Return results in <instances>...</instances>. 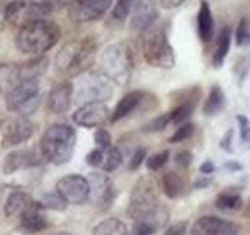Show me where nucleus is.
Here are the masks:
<instances>
[{
  "mask_svg": "<svg viewBox=\"0 0 250 235\" xmlns=\"http://www.w3.org/2000/svg\"><path fill=\"white\" fill-rule=\"evenodd\" d=\"M94 56H96V43L93 39H73L62 45V48L56 54L54 66L62 77L69 79L87 71L93 66Z\"/></svg>",
  "mask_w": 250,
  "mask_h": 235,
  "instance_id": "nucleus-1",
  "label": "nucleus"
},
{
  "mask_svg": "<svg viewBox=\"0 0 250 235\" xmlns=\"http://www.w3.org/2000/svg\"><path fill=\"white\" fill-rule=\"evenodd\" d=\"M60 39V27L54 22L41 20L21 25V29L16 35V47L23 54L41 56L46 50H50Z\"/></svg>",
  "mask_w": 250,
  "mask_h": 235,
  "instance_id": "nucleus-2",
  "label": "nucleus"
},
{
  "mask_svg": "<svg viewBox=\"0 0 250 235\" xmlns=\"http://www.w3.org/2000/svg\"><path fill=\"white\" fill-rule=\"evenodd\" d=\"M75 129L67 123H54L50 125L42 137H41V152L46 162H52L56 166H62L71 160L75 150Z\"/></svg>",
  "mask_w": 250,
  "mask_h": 235,
  "instance_id": "nucleus-3",
  "label": "nucleus"
},
{
  "mask_svg": "<svg viewBox=\"0 0 250 235\" xmlns=\"http://www.w3.org/2000/svg\"><path fill=\"white\" fill-rule=\"evenodd\" d=\"M98 68L104 77H108L114 85H127L133 73V54L127 43L108 45L98 58Z\"/></svg>",
  "mask_w": 250,
  "mask_h": 235,
  "instance_id": "nucleus-4",
  "label": "nucleus"
},
{
  "mask_svg": "<svg viewBox=\"0 0 250 235\" xmlns=\"http://www.w3.org/2000/svg\"><path fill=\"white\" fill-rule=\"evenodd\" d=\"M143 54L145 60L162 70H171L175 66V52L167 41V33L164 27L154 25L143 33Z\"/></svg>",
  "mask_w": 250,
  "mask_h": 235,
  "instance_id": "nucleus-5",
  "label": "nucleus"
},
{
  "mask_svg": "<svg viewBox=\"0 0 250 235\" xmlns=\"http://www.w3.org/2000/svg\"><path fill=\"white\" fill-rule=\"evenodd\" d=\"M160 197H158L156 183L148 177L139 179V183L133 187L131 197H129V206H127V214L139 222L150 214H154L156 210H160Z\"/></svg>",
  "mask_w": 250,
  "mask_h": 235,
  "instance_id": "nucleus-6",
  "label": "nucleus"
},
{
  "mask_svg": "<svg viewBox=\"0 0 250 235\" xmlns=\"http://www.w3.org/2000/svg\"><path fill=\"white\" fill-rule=\"evenodd\" d=\"M41 104V85L39 79L21 81L18 87H14L6 94V106L8 110L16 112L20 118L31 116Z\"/></svg>",
  "mask_w": 250,
  "mask_h": 235,
  "instance_id": "nucleus-7",
  "label": "nucleus"
},
{
  "mask_svg": "<svg viewBox=\"0 0 250 235\" xmlns=\"http://www.w3.org/2000/svg\"><path fill=\"white\" fill-rule=\"evenodd\" d=\"M112 94H114V83L108 77H104L102 73L89 71L77 83L73 98L77 102H81V106H83L89 102H106Z\"/></svg>",
  "mask_w": 250,
  "mask_h": 235,
  "instance_id": "nucleus-8",
  "label": "nucleus"
},
{
  "mask_svg": "<svg viewBox=\"0 0 250 235\" xmlns=\"http://www.w3.org/2000/svg\"><path fill=\"white\" fill-rule=\"evenodd\" d=\"M56 191L65 199L67 205H83L85 201H89L91 185L87 177L71 174V176H63L58 179Z\"/></svg>",
  "mask_w": 250,
  "mask_h": 235,
  "instance_id": "nucleus-9",
  "label": "nucleus"
},
{
  "mask_svg": "<svg viewBox=\"0 0 250 235\" xmlns=\"http://www.w3.org/2000/svg\"><path fill=\"white\" fill-rule=\"evenodd\" d=\"M35 131L33 121L27 118H16L0 125V145L2 147H18L29 141Z\"/></svg>",
  "mask_w": 250,
  "mask_h": 235,
  "instance_id": "nucleus-10",
  "label": "nucleus"
},
{
  "mask_svg": "<svg viewBox=\"0 0 250 235\" xmlns=\"http://www.w3.org/2000/svg\"><path fill=\"white\" fill-rule=\"evenodd\" d=\"M89 185H91V193H89V201L98 208H108L112 205L116 191H114V183L108 174L102 172H93L89 174Z\"/></svg>",
  "mask_w": 250,
  "mask_h": 235,
  "instance_id": "nucleus-11",
  "label": "nucleus"
},
{
  "mask_svg": "<svg viewBox=\"0 0 250 235\" xmlns=\"http://www.w3.org/2000/svg\"><path fill=\"white\" fill-rule=\"evenodd\" d=\"M158 20L156 0H137L131 10V29L135 33H145L154 27Z\"/></svg>",
  "mask_w": 250,
  "mask_h": 235,
  "instance_id": "nucleus-12",
  "label": "nucleus"
},
{
  "mask_svg": "<svg viewBox=\"0 0 250 235\" xmlns=\"http://www.w3.org/2000/svg\"><path fill=\"white\" fill-rule=\"evenodd\" d=\"M114 0H73L71 16L75 22H96L100 20L112 6Z\"/></svg>",
  "mask_w": 250,
  "mask_h": 235,
  "instance_id": "nucleus-13",
  "label": "nucleus"
},
{
  "mask_svg": "<svg viewBox=\"0 0 250 235\" xmlns=\"http://www.w3.org/2000/svg\"><path fill=\"white\" fill-rule=\"evenodd\" d=\"M112 118L108 106L104 102H89L79 106L73 112V121L81 127H98L102 123H106Z\"/></svg>",
  "mask_w": 250,
  "mask_h": 235,
  "instance_id": "nucleus-14",
  "label": "nucleus"
},
{
  "mask_svg": "<svg viewBox=\"0 0 250 235\" xmlns=\"http://www.w3.org/2000/svg\"><path fill=\"white\" fill-rule=\"evenodd\" d=\"M239 226L216 216H202L192 224L190 235H237Z\"/></svg>",
  "mask_w": 250,
  "mask_h": 235,
  "instance_id": "nucleus-15",
  "label": "nucleus"
},
{
  "mask_svg": "<svg viewBox=\"0 0 250 235\" xmlns=\"http://www.w3.org/2000/svg\"><path fill=\"white\" fill-rule=\"evenodd\" d=\"M42 162V152L39 148L37 150H29V148H23V150H14L6 156L4 160V174H14L18 170H23V168H35Z\"/></svg>",
  "mask_w": 250,
  "mask_h": 235,
  "instance_id": "nucleus-16",
  "label": "nucleus"
},
{
  "mask_svg": "<svg viewBox=\"0 0 250 235\" xmlns=\"http://www.w3.org/2000/svg\"><path fill=\"white\" fill-rule=\"evenodd\" d=\"M42 208H44V206L41 205V203L31 201V203L27 205V208L20 214V218H21V220H20V228H21L23 232H27V234H37V232H42V230L48 226Z\"/></svg>",
  "mask_w": 250,
  "mask_h": 235,
  "instance_id": "nucleus-17",
  "label": "nucleus"
},
{
  "mask_svg": "<svg viewBox=\"0 0 250 235\" xmlns=\"http://www.w3.org/2000/svg\"><path fill=\"white\" fill-rule=\"evenodd\" d=\"M73 93H75V89L69 81H63L60 85H56L48 94V110L52 114L67 112L71 102H73Z\"/></svg>",
  "mask_w": 250,
  "mask_h": 235,
  "instance_id": "nucleus-18",
  "label": "nucleus"
},
{
  "mask_svg": "<svg viewBox=\"0 0 250 235\" xmlns=\"http://www.w3.org/2000/svg\"><path fill=\"white\" fill-rule=\"evenodd\" d=\"M167 218H169V214H167V210L162 206V208H160V210H156L154 214H150V216H146V218H143V220L135 222L133 235H152V234H156L158 230H162V228L167 224Z\"/></svg>",
  "mask_w": 250,
  "mask_h": 235,
  "instance_id": "nucleus-19",
  "label": "nucleus"
},
{
  "mask_svg": "<svg viewBox=\"0 0 250 235\" xmlns=\"http://www.w3.org/2000/svg\"><path fill=\"white\" fill-rule=\"evenodd\" d=\"M21 81H25L21 64H2L0 66V93L8 94L12 89L18 87Z\"/></svg>",
  "mask_w": 250,
  "mask_h": 235,
  "instance_id": "nucleus-20",
  "label": "nucleus"
},
{
  "mask_svg": "<svg viewBox=\"0 0 250 235\" xmlns=\"http://www.w3.org/2000/svg\"><path fill=\"white\" fill-rule=\"evenodd\" d=\"M196 29L202 43H210L214 39V16L208 2H200L198 16H196Z\"/></svg>",
  "mask_w": 250,
  "mask_h": 235,
  "instance_id": "nucleus-21",
  "label": "nucleus"
},
{
  "mask_svg": "<svg viewBox=\"0 0 250 235\" xmlns=\"http://www.w3.org/2000/svg\"><path fill=\"white\" fill-rule=\"evenodd\" d=\"M145 98V93L143 91H133V93H127L125 96H122V100L116 104L114 112H112V121H120L125 116H129L131 112L137 110V106L141 104V100Z\"/></svg>",
  "mask_w": 250,
  "mask_h": 235,
  "instance_id": "nucleus-22",
  "label": "nucleus"
},
{
  "mask_svg": "<svg viewBox=\"0 0 250 235\" xmlns=\"http://www.w3.org/2000/svg\"><path fill=\"white\" fill-rule=\"evenodd\" d=\"M229 47H231V29L223 27V29L219 31V37L218 41H216V48H214V54H212L214 68H221V64L225 62V56L229 52Z\"/></svg>",
  "mask_w": 250,
  "mask_h": 235,
  "instance_id": "nucleus-23",
  "label": "nucleus"
},
{
  "mask_svg": "<svg viewBox=\"0 0 250 235\" xmlns=\"http://www.w3.org/2000/svg\"><path fill=\"white\" fill-rule=\"evenodd\" d=\"M183 189H185V183H183V179L179 177V174L167 172V174L162 176V191H164L166 197L177 199V197L183 193Z\"/></svg>",
  "mask_w": 250,
  "mask_h": 235,
  "instance_id": "nucleus-24",
  "label": "nucleus"
},
{
  "mask_svg": "<svg viewBox=\"0 0 250 235\" xmlns=\"http://www.w3.org/2000/svg\"><path fill=\"white\" fill-rule=\"evenodd\" d=\"M223 106H225V96H223L221 89L218 85H214V87L210 89V94L206 96V102L202 106V112L206 116H216V114H219L223 110Z\"/></svg>",
  "mask_w": 250,
  "mask_h": 235,
  "instance_id": "nucleus-25",
  "label": "nucleus"
},
{
  "mask_svg": "<svg viewBox=\"0 0 250 235\" xmlns=\"http://www.w3.org/2000/svg\"><path fill=\"white\" fill-rule=\"evenodd\" d=\"M29 203H31L29 195H25V193H21V191H14V193L8 197L6 205H4V212H6V216L21 214V212L27 208Z\"/></svg>",
  "mask_w": 250,
  "mask_h": 235,
  "instance_id": "nucleus-26",
  "label": "nucleus"
},
{
  "mask_svg": "<svg viewBox=\"0 0 250 235\" xmlns=\"http://www.w3.org/2000/svg\"><path fill=\"white\" fill-rule=\"evenodd\" d=\"M216 206H218L219 210H227V212L241 210L243 197H241L239 191H223V193H219L218 199H216Z\"/></svg>",
  "mask_w": 250,
  "mask_h": 235,
  "instance_id": "nucleus-27",
  "label": "nucleus"
},
{
  "mask_svg": "<svg viewBox=\"0 0 250 235\" xmlns=\"http://www.w3.org/2000/svg\"><path fill=\"white\" fill-rule=\"evenodd\" d=\"M93 235H127V226L118 218H108L94 228Z\"/></svg>",
  "mask_w": 250,
  "mask_h": 235,
  "instance_id": "nucleus-28",
  "label": "nucleus"
},
{
  "mask_svg": "<svg viewBox=\"0 0 250 235\" xmlns=\"http://www.w3.org/2000/svg\"><path fill=\"white\" fill-rule=\"evenodd\" d=\"M194 104L196 102H181L179 106H175L171 110V123H175V125L187 123V119L190 118L192 110H194Z\"/></svg>",
  "mask_w": 250,
  "mask_h": 235,
  "instance_id": "nucleus-29",
  "label": "nucleus"
},
{
  "mask_svg": "<svg viewBox=\"0 0 250 235\" xmlns=\"http://www.w3.org/2000/svg\"><path fill=\"white\" fill-rule=\"evenodd\" d=\"M122 160H124L122 150L116 147H110L104 152V164H102L104 172H114V170H118L120 164H122Z\"/></svg>",
  "mask_w": 250,
  "mask_h": 235,
  "instance_id": "nucleus-30",
  "label": "nucleus"
},
{
  "mask_svg": "<svg viewBox=\"0 0 250 235\" xmlns=\"http://www.w3.org/2000/svg\"><path fill=\"white\" fill-rule=\"evenodd\" d=\"M27 2L29 0H10L6 4V8H4V20L6 22H18L21 12H23V8L27 6Z\"/></svg>",
  "mask_w": 250,
  "mask_h": 235,
  "instance_id": "nucleus-31",
  "label": "nucleus"
},
{
  "mask_svg": "<svg viewBox=\"0 0 250 235\" xmlns=\"http://www.w3.org/2000/svg\"><path fill=\"white\" fill-rule=\"evenodd\" d=\"M41 205L44 208H52V210H63L67 203L58 191H50V193H44L41 197Z\"/></svg>",
  "mask_w": 250,
  "mask_h": 235,
  "instance_id": "nucleus-32",
  "label": "nucleus"
},
{
  "mask_svg": "<svg viewBox=\"0 0 250 235\" xmlns=\"http://www.w3.org/2000/svg\"><path fill=\"white\" fill-rule=\"evenodd\" d=\"M135 2H137V0H118V2L114 4V8H112V20L124 22L125 18L131 14Z\"/></svg>",
  "mask_w": 250,
  "mask_h": 235,
  "instance_id": "nucleus-33",
  "label": "nucleus"
},
{
  "mask_svg": "<svg viewBox=\"0 0 250 235\" xmlns=\"http://www.w3.org/2000/svg\"><path fill=\"white\" fill-rule=\"evenodd\" d=\"M235 41L239 47H249L250 45V20L249 18H243L237 25L235 31Z\"/></svg>",
  "mask_w": 250,
  "mask_h": 235,
  "instance_id": "nucleus-34",
  "label": "nucleus"
},
{
  "mask_svg": "<svg viewBox=\"0 0 250 235\" xmlns=\"http://www.w3.org/2000/svg\"><path fill=\"white\" fill-rule=\"evenodd\" d=\"M167 158H169V152H167V150L156 152V154H152L150 158H146V166H148L150 172H158V170H162V168L166 166Z\"/></svg>",
  "mask_w": 250,
  "mask_h": 235,
  "instance_id": "nucleus-35",
  "label": "nucleus"
},
{
  "mask_svg": "<svg viewBox=\"0 0 250 235\" xmlns=\"http://www.w3.org/2000/svg\"><path fill=\"white\" fill-rule=\"evenodd\" d=\"M192 133H194V125L187 121V123H183V125H179V127H177V131L169 137V143H181V141L188 139Z\"/></svg>",
  "mask_w": 250,
  "mask_h": 235,
  "instance_id": "nucleus-36",
  "label": "nucleus"
},
{
  "mask_svg": "<svg viewBox=\"0 0 250 235\" xmlns=\"http://www.w3.org/2000/svg\"><path fill=\"white\" fill-rule=\"evenodd\" d=\"M171 123V112H167V114H162V116L154 118L148 125H146V131H164L167 125Z\"/></svg>",
  "mask_w": 250,
  "mask_h": 235,
  "instance_id": "nucleus-37",
  "label": "nucleus"
},
{
  "mask_svg": "<svg viewBox=\"0 0 250 235\" xmlns=\"http://www.w3.org/2000/svg\"><path fill=\"white\" fill-rule=\"evenodd\" d=\"M94 143H96V147L108 150L112 147V137H110V133L106 129H96L94 131Z\"/></svg>",
  "mask_w": 250,
  "mask_h": 235,
  "instance_id": "nucleus-38",
  "label": "nucleus"
},
{
  "mask_svg": "<svg viewBox=\"0 0 250 235\" xmlns=\"http://www.w3.org/2000/svg\"><path fill=\"white\" fill-rule=\"evenodd\" d=\"M104 148H100V147H96L93 148L89 154H87V164L89 166H93V168H98V166H102L104 164Z\"/></svg>",
  "mask_w": 250,
  "mask_h": 235,
  "instance_id": "nucleus-39",
  "label": "nucleus"
},
{
  "mask_svg": "<svg viewBox=\"0 0 250 235\" xmlns=\"http://www.w3.org/2000/svg\"><path fill=\"white\" fill-rule=\"evenodd\" d=\"M145 158H146V148L139 147L137 150H135V154H133L131 162H129V170H137V168L145 162Z\"/></svg>",
  "mask_w": 250,
  "mask_h": 235,
  "instance_id": "nucleus-40",
  "label": "nucleus"
},
{
  "mask_svg": "<svg viewBox=\"0 0 250 235\" xmlns=\"http://www.w3.org/2000/svg\"><path fill=\"white\" fill-rule=\"evenodd\" d=\"M175 164H177L179 168H188V166L192 164V152H188V150L177 152V154H175Z\"/></svg>",
  "mask_w": 250,
  "mask_h": 235,
  "instance_id": "nucleus-41",
  "label": "nucleus"
},
{
  "mask_svg": "<svg viewBox=\"0 0 250 235\" xmlns=\"http://www.w3.org/2000/svg\"><path fill=\"white\" fill-rule=\"evenodd\" d=\"M187 234V222H179V224H175V226H171V228H167L164 235H185Z\"/></svg>",
  "mask_w": 250,
  "mask_h": 235,
  "instance_id": "nucleus-42",
  "label": "nucleus"
},
{
  "mask_svg": "<svg viewBox=\"0 0 250 235\" xmlns=\"http://www.w3.org/2000/svg\"><path fill=\"white\" fill-rule=\"evenodd\" d=\"M231 141H233V131H227V133L223 135V139H221L219 147L223 148L225 152H233V145H231Z\"/></svg>",
  "mask_w": 250,
  "mask_h": 235,
  "instance_id": "nucleus-43",
  "label": "nucleus"
},
{
  "mask_svg": "<svg viewBox=\"0 0 250 235\" xmlns=\"http://www.w3.org/2000/svg\"><path fill=\"white\" fill-rule=\"evenodd\" d=\"M187 0H160V4H162V8H166V10H173V8H179V6H183Z\"/></svg>",
  "mask_w": 250,
  "mask_h": 235,
  "instance_id": "nucleus-44",
  "label": "nucleus"
},
{
  "mask_svg": "<svg viewBox=\"0 0 250 235\" xmlns=\"http://www.w3.org/2000/svg\"><path fill=\"white\" fill-rule=\"evenodd\" d=\"M237 121H239V127H241V135H245V133H249L250 131V121L247 116H237Z\"/></svg>",
  "mask_w": 250,
  "mask_h": 235,
  "instance_id": "nucleus-45",
  "label": "nucleus"
},
{
  "mask_svg": "<svg viewBox=\"0 0 250 235\" xmlns=\"http://www.w3.org/2000/svg\"><path fill=\"white\" fill-rule=\"evenodd\" d=\"M214 170H216V166H214V162H210V160L202 162V166H200V174H204V176L214 174Z\"/></svg>",
  "mask_w": 250,
  "mask_h": 235,
  "instance_id": "nucleus-46",
  "label": "nucleus"
},
{
  "mask_svg": "<svg viewBox=\"0 0 250 235\" xmlns=\"http://www.w3.org/2000/svg\"><path fill=\"white\" fill-rule=\"evenodd\" d=\"M225 170H229V172H241L243 170V166L239 164V162H225V166H223Z\"/></svg>",
  "mask_w": 250,
  "mask_h": 235,
  "instance_id": "nucleus-47",
  "label": "nucleus"
},
{
  "mask_svg": "<svg viewBox=\"0 0 250 235\" xmlns=\"http://www.w3.org/2000/svg\"><path fill=\"white\" fill-rule=\"evenodd\" d=\"M208 185H210V177H202V179L194 181V189H202V187H208Z\"/></svg>",
  "mask_w": 250,
  "mask_h": 235,
  "instance_id": "nucleus-48",
  "label": "nucleus"
},
{
  "mask_svg": "<svg viewBox=\"0 0 250 235\" xmlns=\"http://www.w3.org/2000/svg\"><path fill=\"white\" fill-rule=\"evenodd\" d=\"M50 2H52V6H54L56 10H60V8H63V6H71L73 0H50Z\"/></svg>",
  "mask_w": 250,
  "mask_h": 235,
  "instance_id": "nucleus-49",
  "label": "nucleus"
},
{
  "mask_svg": "<svg viewBox=\"0 0 250 235\" xmlns=\"http://www.w3.org/2000/svg\"><path fill=\"white\" fill-rule=\"evenodd\" d=\"M241 143H243V147L245 148H250V131L249 133H245V135H241Z\"/></svg>",
  "mask_w": 250,
  "mask_h": 235,
  "instance_id": "nucleus-50",
  "label": "nucleus"
},
{
  "mask_svg": "<svg viewBox=\"0 0 250 235\" xmlns=\"http://www.w3.org/2000/svg\"><path fill=\"white\" fill-rule=\"evenodd\" d=\"M245 216L250 218V199H249V203H247V208H245Z\"/></svg>",
  "mask_w": 250,
  "mask_h": 235,
  "instance_id": "nucleus-51",
  "label": "nucleus"
},
{
  "mask_svg": "<svg viewBox=\"0 0 250 235\" xmlns=\"http://www.w3.org/2000/svg\"><path fill=\"white\" fill-rule=\"evenodd\" d=\"M6 4H8V0H0V12L6 8Z\"/></svg>",
  "mask_w": 250,
  "mask_h": 235,
  "instance_id": "nucleus-52",
  "label": "nucleus"
},
{
  "mask_svg": "<svg viewBox=\"0 0 250 235\" xmlns=\"http://www.w3.org/2000/svg\"><path fill=\"white\" fill-rule=\"evenodd\" d=\"M58 235H71V234H58Z\"/></svg>",
  "mask_w": 250,
  "mask_h": 235,
  "instance_id": "nucleus-53",
  "label": "nucleus"
}]
</instances>
